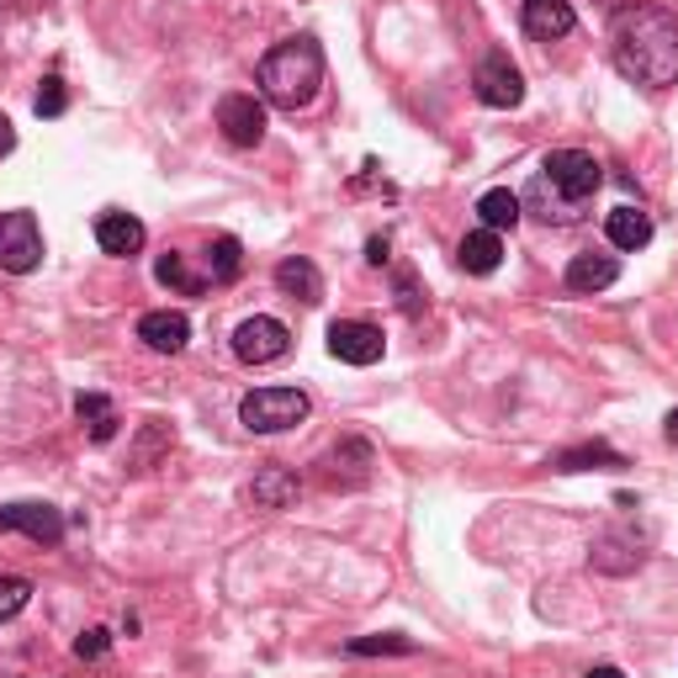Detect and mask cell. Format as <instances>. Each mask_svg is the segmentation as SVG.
Listing matches in <instances>:
<instances>
[{"label":"cell","mask_w":678,"mask_h":678,"mask_svg":"<svg viewBox=\"0 0 678 678\" xmlns=\"http://www.w3.org/2000/svg\"><path fill=\"white\" fill-rule=\"evenodd\" d=\"M111 647V631H101V626H90V631H80V641H75V657H86V662H96V657H107Z\"/></svg>","instance_id":"obj_31"},{"label":"cell","mask_w":678,"mask_h":678,"mask_svg":"<svg viewBox=\"0 0 678 678\" xmlns=\"http://www.w3.org/2000/svg\"><path fill=\"white\" fill-rule=\"evenodd\" d=\"M255 86L276 111H303L318 101V86H324V48L313 38H286L261 59L255 69Z\"/></svg>","instance_id":"obj_2"},{"label":"cell","mask_w":678,"mask_h":678,"mask_svg":"<svg viewBox=\"0 0 678 678\" xmlns=\"http://www.w3.org/2000/svg\"><path fill=\"white\" fill-rule=\"evenodd\" d=\"M144 223L132 218V213H101L96 218V244L107 249V255H117V261H128V255H138L144 249Z\"/></svg>","instance_id":"obj_13"},{"label":"cell","mask_w":678,"mask_h":678,"mask_svg":"<svg viewBox=\"0 0 678 678\" xmlns=\"http://www.w3.org/2000/svg\"><path fill=\"white\" fill-rule=\"evenodd\" d=\"M154 276H159L165 286H176V292H186V297H202V292H207V282H202V276H191L186 255H176V249H170V255H159Z\"/></svg>","instance_id":"obj_25"},{"label":"cell","mask_w":678,"mask_h":678,"mask_svg":"<svg viewBox=\"0 0 678 678\" xmlns=\"http://www.w3.org/2000/svg\"><path fill=\"white\" fill-rule=\"evenodd\" d=\"M170 445H176V430H170L165 419H149V424H144V440H138V451H132V472H149Z\"/></svg>","instance_id":"obj_24"},{"label":"cell","mask_w":678,"mask_h":678,"mask_svg":"<svg viewBox=\"0 0 678 678\" xmlns=\"http://www.w3.org/2000/svg\"><path fill=\"white\" fill-rule=\"evenodd\" d=\"M32 605V583L17 572H0V620H17Z\"/></svg>","instance_id":"obj_27"},{"label":"cell","mask_w":678,"mask_h":678,"mask_svg":"<svg viewBox=\"0 0 678 678\" xmlns=\"http://www.w3.org/2000/svg\"><path fill=\"white\" fill-rule=\"evenodd\" d=\"M472 90H478V101L482 107H493V111H509V107H520L525 101V75L509 65V53H482L478 69H472Z\"/></svg>","instance_id":"obj_6"},{"label":"cell","mask_w":678,"mask_h":678,"mask_svg":"<svg viewBox=\"0 0 678 678\" xmlns=\"http://www.w3.org/2000/svg\"><path fill=\"white\" fill-rule=\"evenodd\" d=\"M207 271H213V282H234V276L244 271V249H239L234 234H223V239L207 249Z\"/></svg>","instance_id":"obj_26"},{"label":"cell","mask_w":678,"mask_h":678,"mask_svg":"<svg viewBox=\"0 0 678 678\" xmlns=\"http://www.w3.org/2000/svg\"><path fill=\"white\" fill-rule=\"evenodd\" d=\"M589 568L610 572V578H626V572L641 568V551H636V541H626V535H599L589 551Z\"/></svg>","instance_id":"obj_19"},{"label":"cell","mask_w":678,"mask_h":678,"mask_svg":"<svg viewBox=\"0 0 678 678\" xmlns=\"http://www.w3.org/2000/svg\"><path fill=\"white\" fill-rule=\"evenodd\" d=\"M351 657H376V652H414V641L409 636H397V631H387V636H355L351 647H345Z\"/></svg>","instance_id":"obj_28"},{"label":"cell","mask_w":678,"mask_h":678,"mask_svg":"<svg viewBox=\"0 0 678 678\" xmlns=\"http://www.w3.org/2000/svg\"><path fill=\"white\" fill-rule=\"evenodd\" d=\"M75 414H80V424L90 430V440L96 445H107V440H117V409H111V397L107 393H80L75 397Z\"/></svg>","instance_id":"obj_20"},{"label":"cell","mask_w":678,"mask_h":678,"mask_svg":"<svg viewBox=\"0 0 678 678\" xmlns=\"http://www.w3.org/2000/svg\"><path fill=\"white\" fill-rule=\"evenodd\" d=\"M0 530H17L32 547H59L69 525L53 503H6V509H0Z\"/></svg>","instance_id":"obj_10"},{"label":"cell","mask_w":678,"mask_h":678,"mask_svg":"<svg viewBox=\"0 0 678 678\" xmlns=\"http://www.w3.org/2000/svg\"><path fill=\"white\" fill-rule=\"evenodd\" d=\"M520 27L535 43H557V38H568L578 27V17H572V0H525L520 6Z\"/></svg>","instance_id":"obj_11"},{"label":"cell","mask_w":678,"mask_h":678,"mask_svg":"<svg viewBox=\"0 0 678 678\" xmlns=\"http://www.w3.org/2000/svg\"><path fill=\"white\" fill-rule=\"evenodd\" d=\"M65 107H69L65 80H59V75H48L43 86H38V96H32V111H38V117H65Z\"/></svg>","instance_id":"obj_30"},{"label":"cell","mask_w":678,"mask_h":678,"mask_svg":"<svg viewBox=\"0 0 678 678\" xmlns=\"http://www.w3.org/2000/svg\"><path fill=\"white\" fill-rule=\"evenodd\" d=\"M218 128L234 149H261L265 144V101H255L249 90H228L218 101Z\"/></svg>","instance_id":"obj_8"},{"label":"cell","mask_w":678,"mask_h":678,"mask_svg":"<svg viewBox=\"0 0 678 678\" xmlns=\"http://www.w3.org/2000/svg\"><path fill=\"white\" fill-rule=\"evenodd\" d=\"M387 249H393V244H387V234H376V239H366V261H372V265H387V261H393Z\"/></svg>","instance_id":"obj_32"},{"label":"cell","mask_w":678,"mask_h":678,"mask_svg":"<svg viewBox=\"0 0 678 678\" xmlns=\"http://www.w3.org/2000/svg\"><path fill=\"white\" fill-rule=\"evenodd\" d=\"M138 340L159 355H180L186 351V340H191V318L176 313V307H154V313L138 318Z\"/></svg>","instance_id":"obj_12"},{"label":"cell","mask_w":678,"mask_h":678,"mask_svg":"<svg viewBox=\"0 0 678 678\" xmlns=\"http://www.w3.org/2000/svg\"><path fill=\"white\" fill-rule=\"evenodd\" d=\"M276 286H282L292 303H324V276H318V265L307 261V255H286L282 265H276Z\"/></svg>","instance_id":"obj_15"},{"label":"cell","mask_w":678,"mask_h":678,"mask_svg":"<svg viewBox=\"0 0 678 678\" xmlns=\"http://www.w3.org/2000/svg\"><path fill=\"white\" fill-rule=\"evenodd\" d=\"M17 149V128H11V117L0 111V154H11Z\"/></svg>","instance_id":"obj_33"},{"label":"cell","mask_w":678,"mask_h":678,"mask_svg":"<svg viewBox=\"0 0 678 678\" xmlns=\"http://www.w3.org/2000/svg\"><path fill=\"white\" fill-rule=\"evenodd\" d=\"M605 239H610L615 249L636 255V249H647V244H652V218H647L641 207H615L610 218H605Z\"/></svg>","instance_id":"obj_18"},{"label":"cell","mask_w":678,"mask_h":678,"mask_svg":"<svg viewBox=\"0 0 678 678\" xmlns=\"http://www.w3.org/2000/svg\"><path fill=\"white\" fill-rule=\"evenodd\" d=\"M324 466H328L324 478H334V472L345 466L340 482H366V472H372V445H366V440H345V445H334L324 456Z\"/></svg>","instance_id":"obj_23"},{"label":"cell","mask_w":678,"mask_h":678,"mask_svg":"<svg viewBox=\"0 0 678 678\" xmlns=\"http://www.w3.org/2000/svg\"><path fill=\"white\" fill-rule=\"evenodd\" d=\"M562 282H568V292H583V297H589V292H605V286L620 282V261H615V255H572Z\"/></svg>","instance_id":"obj_16"},{"label":"cell","mask_w":678,"mask_h":678,"mask_svg":"<svg viewBox=\"0 0 678 678\" xmlns=\"http://www.w3.org/2000/svg\"><path fill=\"white\" fill-rule=\"evenodd\" d=\"M382 351H387V340L366 318H334L328 324V355L334 361H345V366H376Z\"/></svg>","instance_id":"obj_9"},{"label":"cell","mask_w":678,"mask_h":678,"mask_svg":"<svg viewBox=\"0 0 678 678\" xmlns=\"http://www.w3.org/2000/svg\"><path fill=\"white\" fill-rule=\"evenodd\" d=\"M297 499H303V478L286 472V466H265V472H255V482H249V503H255V509H292Z\"/></svg>","instance_id":"obj_14"},{"label":"cell","mask_w":678,"mask_h":678,"mask_svg":"<svg viewBox=\"0 0 678 678\" xmlns=\"http://www.w3.org/2000/svg\"><path fill=\"white\" fill-rule=\"evenodd\" d=\"M599 186H605V165H599L589 149H551L547 159H541V180H535V197L547 202L541 218L578 223Z\"/></svg>","instance_id":"obj_3"},{"label":"cell","mask_w":678,"mask_h":678,"mask_svg":"<svg viewBox=\"0 0 678 678\" xmlns=\"http://www.w3.org/2000/svg\"><path fill=\"white\" fill-rule=\"evenodd\" d=\"M668 445H678V409L668 414Z\"/></svg>","instance_id":"obj_35"},{"label":"cell","mask_w":678,"mask_h":678,"mask_svg":"<svg viewBox=\"0 0 678 678\" xmlns=\"http://www.w3.org/2000/svg\"><path fill=\"white\" fill-rule=\"evenodd\" d=\"M478 218H482V228L503 234V228H514V223H520V197H514L509 186H493V191H482V197H478Z\"/></svg>","instance_id":"obj_22"},{"label":"cell","mask_w":678,"mask_h":678,"mask_svg":"<svg viewBox=\"0 0 678 678\" xmlns=\"http://www.w3.org/2000/svg\"><path fill=\"white\" fill-rule=\"evenodd\" d=\"M456 265L466 271V276H493V271L503 265V239L493 234V228L466 234V239L456 244Z\"/></svg>","instance_id":"obj_17"},{"label":"cell","mask_w":678,"mask_h":678,"mask_svg":"<svg viewBox=\"0 0 678 678\" xmlns=\"http://www.w3.org/2000/svg\"><path fill=\"white\" fill-rule=\"evenodd\" d=\"M43 265V228L32 213H0V271L27 276Z\"/></svg>","instance_id":"obj_5"},{"label":"cell","mask_w":678,"mask_h":678,"mask_svg":"<svg viewBox=\"0 0 678 678\" xmlns=\"http://www.w3.org/2000/svg\"><path fill=\"white\" fill-rule=\"evenodd\" d=\"M307 414H313V403H307L303 387H255V393H244V403H239V419H244L249 435H286V430H297Z\"/></svg>","instance_id":"obj_4"},{"label":"cell","mask_w":678,"mask_h":678,"mask_svg":"<svg viewBox=\"0 0 678 678\" xmlns=\"http://www.w3.org/2000/svg\"><path fill=\"white\" fill-rule=\"evenodd\" d=\"M551 466H557V472H593V466H626V456H620V451H610L605 440H593V445L557 451V456H551Z\"/></svg>","instance_id":"obj_21"},{"label":"cell","mask_w":678,"mask_h":678,"mask_svg":"<svg viewBox=\"0 0 678 678\" xmlns=\"http://www.w3.org/2000/svg\"><path fill=\"white\" fill-rule=\"evenodd\" d=\"M583 678H626V674H620V668H610V662H605V668H589V674H583Z\"/></svg>","instance_id":"obj_34"},{"label":"cell","mask_w":678,"mask_h":678,"mask_svg":"<svg viewBox=\"0 0 678 678\" xmlns=\"http://www.w3.org/2000/svg\"><path fill=\"white\" fill-rule=\"evenodd\" d=\"M393 297H397V307L409 313V318H419L424 313V286H419V276L403 265V271H393Z\"/></svg>","instance_id":"obj_29"},{"label":"cell","mask_w":678,"mask_h":678,"mask_svg":"<svg viewBox=\"0 0 678 678\" xmlns=\"http://www.w3.org/2000/svg\"><path fill=\"white\" fill-rule=\"evenodd\" d=\"M610 59L631 86H678V17L662 6H626L610 22Z\"/></svg>","instance_id":"obj_1"},{"label":"cell","mask_w":678,"mask_h":678,"mask_svg":"<svg viewBox=\"0 0 678 678\" xmlns=\"http://www.w3.org/2000/svg\"><path fill=\"white\" fill-rule=\"evenodd\" d=\"M286 351H292V328H286L282 318L255 313V318H244V324L234 328V355H239L244 366H271V361H286Z\"/></svg>","instance_id":"obj_7"}]
</instances>
